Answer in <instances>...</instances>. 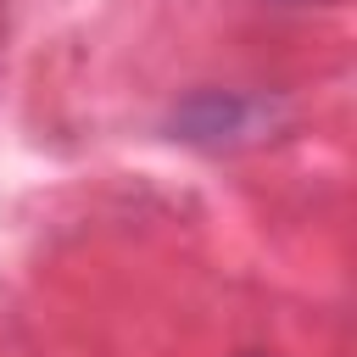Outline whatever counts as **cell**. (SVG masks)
<instances>
[{
  "mask_svg": "<svg viewBox=\"0 0 357 357\" xmlns=\"http://www.w3.org/2000/svg\"><path fill=\"white\" fill-rule=\"evenodd\" d=\"M257 117H262V106L245 100V95H195V100L178 112V128H184V139L223 145V139H234V134H251Z\"/></svg>",
  "mask_w": 357,
  "mask_h": 357,
  "instance_id": "obj_1",
  "label": "cell"
}]
</instances>
